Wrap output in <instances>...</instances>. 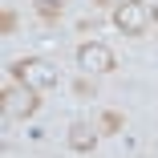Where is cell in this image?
<instances>
[{
    "label": "cell",
    "instance_id": "8992f818",
    "mask_svg": "<svg viewBox=\"0 0 158 158\" xmlns=\"http://www.w3.org/2000/svg\"><path fill=\"white\" fill-rule=\"evenodd\" d=\"M122 126H126V118H122L118 110H106V114L98 118V130H102V134H118Z\"/></svg>",
    "mask_w": 158,
    "mask_h": 158
},
{
    "label": "cell",
    "instance_id": "6da1fadb",
    "mask_svg": "<svg viewBox=\"0 0 158 158\" xmlns=\"http://www.w3.org/2000/svg\"><path fill=\"white\" fill-rule=\"evenodd\" d=\"M12 77H16V85H28V89L45 93V89L57 85V65H49L41 57H20V61H12Z\"/></svg>",
    "mask_w": 158,
    "mask_h": 158
},
{
    "label": "cell",
    "instance_id": "ba28073f",
    "mask_svg": "<svg viewBox=\"0 0 158 158\" xmlns=\"http://www.w3.org/2000/svg\"><path fill=\"white\" fill-rule=\"evenodd\" d=\"M12 28H16V16L12 12H0V33H12Z\"/></svg>",
    "mask_w": 158,
    "mask_h": 158
},
{
    "label": "cell",
    "instance_id": "30bf717a",
    "mask_svg": "<svg viewBox=\"0 0 158 158\" xmlns=\"http://www.w3.org/2000/svg\"><path fill=\"white\" fill-rule=\"evenodd\" d=\"M150 8H154V20H158V0H154V4H150Z\"/></svg>",
    "mask_w": 158,
    "mask_h": 158
},
{
    "label": "cell",
    "instance_id": "5b68a950",
    "mask_svg": "<svg viewBox=\"0 0 158 158\" xmlns=\"http://www.w3.org/2000/svg\"><path fill=\"white\" fill-rule=\"evenodd\" d=\"M98 138H102L98 126H85V122H73V126H69V146L81 150V154H89L93 146H98Z\"/></svg>",
    "mask_w": 158,
    "mask_h": 158
},
{
    "label": "cell",
    "instance_id": "3957f363",
    "mask_svg": "<svg viewBox=\"0 0 158 158\" xmlns=\"http://www.w3.org/2000/svg\"><path fill=\"white\" fill-rule=\"evenodd\" d=\"M77 65H81L85 73H110L118 61H114V49H110V45H102V41H85V45L77 49Z\"/></svg>",
    "mask_w": 158,
    "mask_h": 158
},
{
    "label": "cell",
    "instance_id": "9c48e42d",
    "mask_svg": "<svg viewBox=\"0 0 158 158\" xmlns=\"http://www.w3.org/2000/svg\"><path fill=\"white\" fill-rule=\"evenodd\" d=\"M73 89H77V98H93V85H89V81H77Z\"/></svg>",
    "mask_w": 158,
    "mask_h": 158
},
{
    "label": "cell",
    "instance_id": "52a82bcc",
    "mask_svg": "<svg viewBox=\"0 0 158 158\" xmlns=\"http://www.w3.org/2000/svg\"><path fill=\"white\" fill-rule=\"evenodd\" d=\"M37 12H41L45 20H57L61 12H65V0H37Z\"/></svg>",
    "mask_w": 158,
    "mask_h": 158
},
{
    "label": "cell",
    "instance_id": "277c9868",
    "mask_svg": "<svg viewBox=\"0 0 158 158\" xmlns=\"http://www.w3.org/2000/svg\"><path fill=\"white\" fill-rule=\"evenodd\" d=\"M37 110H41L37 89H28V85H20V89H4V114H8V118H33Z\"/></svg>",
    "mask_w": 158,
    "mask_h": 158
},
{
    "label": "cell",
    "instance_id": "7a4b0ae2",
    "mask_svg": "<svg viewBox=\"0 0 158 158\" xmlns=\"http://www.w3.org/2000/svg\"><path fill=\"white\" fill-rule=\"evenodd\" d=\"M150 20H154V8L146 4V0H122V4L114 8V24L126 37H142L150 28Z\"/></svg>",
    "mask_w": 158,
    "mask_h": 158
}]
</instances>
